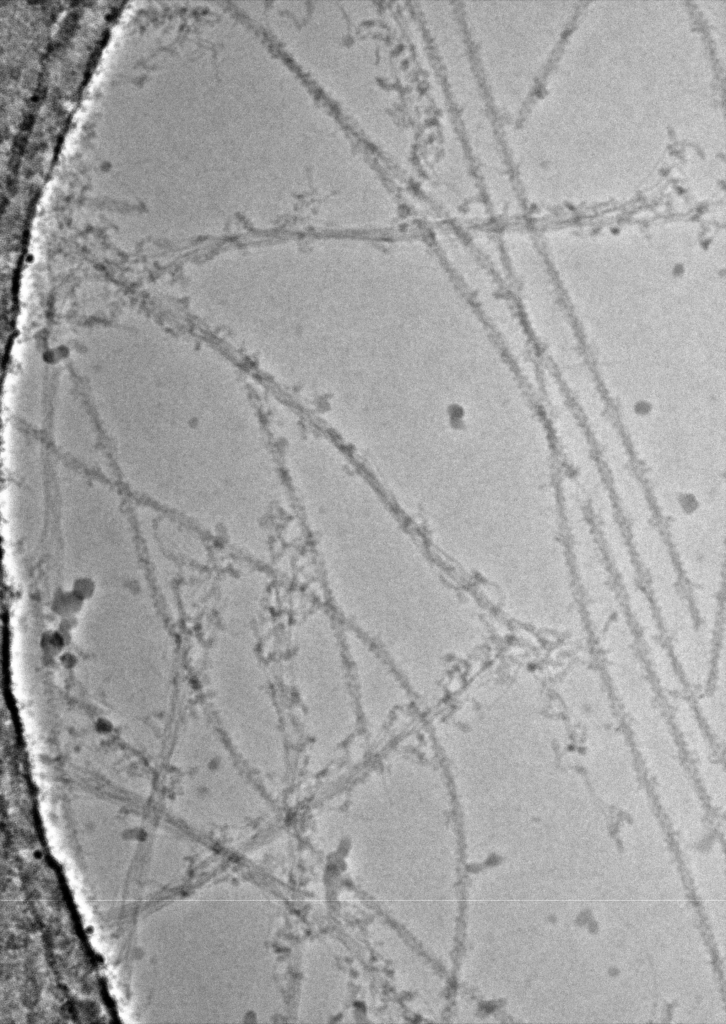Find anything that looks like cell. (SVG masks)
I'll list each match as a JSON object with an SVG mask.
<instances>
[{
	"label": "cell",
	"instance_id": "1",
	"mask_svg": "<svg viewBox=\"0 0 726 1024\" xmlns=\"http://www.w3.org/2000/svg\"><path fill=\"white\" fill-rule=\"evenodd\" d=\"M345 32L373 69L362 129L438 209L473 200L477 174L416 6L374 8Z\"/></svg>",
	"mask_w": 726,
	"mask_h": 1024
},
{
	"label": "cell",
	"instance_id": "2",
	"mask_svg": "<svg viewBox=\"0 0 726 1024\" xmlns=\"http://www.w3.org/2000/svg\"><path fill=\"white\" fill-rule=\"evenodd\" d=\"M283 669L303 773L325 776L361 731L344 632L326 612L313 609L294 618L286 632Z\"/></svg>",
	"mask_w": 726,
	"mask_h": 1024
},
{
	"label": "cell",
	"instance_id": "3",
	"mask_svg": "<svg viewBox=\"0 0 726 1024\" xmlns=\"http://www.w3.org/2000/svg\"><path fill=\"white\" fill-rule=\"evenodd\" d=\"M258 617L237 615L230 640L231 683L227 724L236 755L272 788L290 773L288 740L256 629Z\"/></svg>",
	"mask_w": 726,
	"mask_h": 1024
},
{
	"label": "cell",
	"instance_id": "4",
	"mask_svg": "<svg viewBox=\"0 0 726 1024\" xmlns=\"http://www.w3.org/2000/svg\"><path fill=\"white\" fill-rule=\"evenodd\" d=\"M462 138L483 194L490 198L495 175L494 138L485 88L463 29L459 7L452 2L416 3Z\"/></svg>",
	"mask_w": 726,
	"mask_h": 1024
},
{
	"label": "cell",
	"instance_id": "5",
	"mask_svg": "<svg viewBox=\"0 0 726 1024\" xmlns=\"http://www.w3.org/2000/svg\"><path fill=\"white\" fill-rule=\"evenodd\" d=\"M344 638L361 731L367 739L378 741L414 699L402 677L373 646L349 629Z\"/></svg>",
	"mask_w": 726,
	"mask_h": 1024
}]
</instances>
